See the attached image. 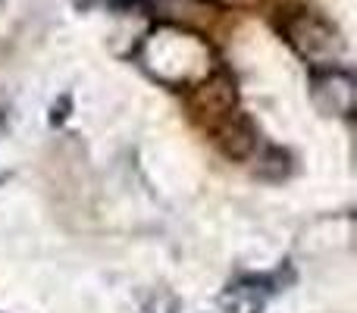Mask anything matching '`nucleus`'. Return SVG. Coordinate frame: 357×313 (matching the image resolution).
I'll return each mask as SVG.
<instances>
[{
    "label": "nucleus",
    "mask_w": 357,
    "mask_h": 313,
    "mask_svg": "<svg viewBox=\"0 0 357 313\" xmlns=\"http://www.w3.org/2000/svg\"><path fill=\"white\" fill-rule=\"evenodd\" d=\"M285 31H289V41L295 44V47L301 50V56H307V60L329 63L345 50L339 31H335L329 22H323L320 16H310V13L295 16L289 25H285Z\"/></svg>",
    "instance_id": "f257e3e1"
}]
</instances>
